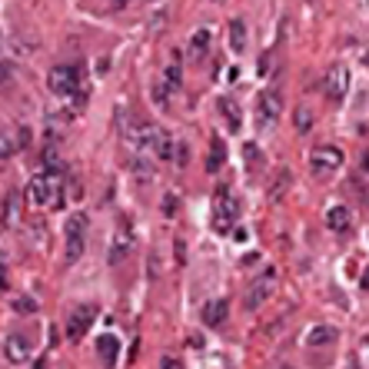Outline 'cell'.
<instances>
[{"label":"cell","mask_w":369,"mask_h":369,"mask_svg":"<svg viewBox=\"0 0 369 369\" xmlns=\"http://www.w3.org/2000/svg\"><path fill=\"white\" fill-rule=\"evenodd\" d=\"M47 90L54 97H63V100H77V107H83L87 100V90H83V70L80 67H70V63H60L47 74Z\"/></svg>","instance_id":"obj_1"},{"label":"cell","mask_w":369,"mask_h":369,"mask_svg":"<svg viewBox=\"0 0 369 369\" xmlns=\"http://www.w3.org/2000/svg\"><path fill=\"white\" fill-rule=\"evenodd\" d=\"M27 200L34 206L60 210L63 206V180H60V173H37L30 180V186H27Z\"/></svg>","instance_id":"obj_2"},{"label":"cell","mask_w":369,"mask_h":369,"mask_svg":"<svg viewBox=\"0 0 369 369\" xmlns=\"http://www.w3.org/2000/svg\"><path fill=\"white\" fill-rule=\"evenodd\" d=\"M343 163H346V153L339 147H316L313 153H310V173H313L316 180L336 177V173L343 170Z\"/></svg>","instance_id":"obj_3"},{"label":"cell","mask_w":369,"mask_h":369,"mask_svg":"<svg viewBox=\"0 0 369 369\" xmlns=\"http://www.w3.org/2000/svg\"><path fill=\"white\" fill-rule=\"evenodd\" d=\"M87 230H90V217H87V213H74V217L67 220V263H77V259L83 257Z\"/></svg>","instance_id":"obj_4"},{"label":"cell","mask_w":369,"mask_h":369,"mask_svg":"<svg viewBox=\"0 0 369 369\" xmlns=\"http://www.w3.org/2000/svg\"><path fill=\"white\" fill-rule=\"evenodd\" d=\"M237 217H240V206L233 200V193H230L226 186H220V190H217V200H213V226H217V230H230Z\"/></svg>","instance_id":"obj_5"},{"label":"cell","mask_w":369,"mask_h":369,"mask_svg":"<svg viewBox=\"0 0 369 369\" xmlns=\"http://www.w3.org/2000/svg\"><path fill=\"white\" fill-rule=\"evenodd\" d=\"M279 113H283L279 93H277V90L259 93V100H257V127H259V130H270V127H273V123L279 120Z\"/></svg>","instance_id":"obj_6"},{"label":"cell","mask_w":369,"mask_h":369,"mask_svg":"<svg viewBox=\"0 0 369 369\" xmlns=\"http://www.w3.org/2000/svg\"><path fill=\"white\" fill-rule=\"evenodd\" d=\"M273 283H277V270H266V273H263V277L250 286V293H246V310H250V313H257L259 306L270 299V293H273Z\"/></svg>","instance_id":"obj_7"},{"label":"cell","mask_w":369,"mask_h":369,"mask_svg":"<svg viewBox=\"0 0 369 369\" xmlns=\"http://www.w3.org/2000/svg\"><path fill=\"white\" fill-rule=\"evenodd\" d=\"M90 323H93V306H77L70 313V319H67V336L70 339H83L87 330H90Z\"/></svg>","instance_id":"obj_8"},{"label":"cell","mask_w":369,"mask_h":369,"mask_svg":"<svg viewBox=\"0 0 369 369\" xmlns=\"http://www.w3.org/2000/svg\"><path fill=\"white\" fill-rule=\"evenodd\" d=\"M153 160H177V140H173V133L163 127H157V137H153Z\"/></svg>","instance_id":"obj_9"},{"label":"cell","mask_w":369,"mask_h":369,"mask_svg":"<svg viewBox=\"0 0 369 369\" xmlns=\"http://www.w3.org/2000/svg\"><path fill=\"white\" fill-rule=\"evenodd\" d=\"M326 226H330V233H350L352 210L343 203H332L330 210H326Z\"/></svg>","instance_id":"obj_10"},{"label":"cell","mask_w":369,"mask_h":369,"mask_svg":"<svg viewBox=\"0 0 369 369\" xmlns=\"http://www.w3.org/2000/svg\"><path fill=\"white\" fill-rule=\"evenodd\" d=\"M346 87H350L346 67H332L330 74H326V97H330V100H343V97H346Z\"/></svg>","instance_id":"obj_11"},{"label":"cell","mask_w":369,"mask_h":369,"mask_svg":"<svg viewBox=\"0 0 369 369\" xmlns=\"http://www.w3.org/2000/svg\"><path fill=\"white\" fill-rule=\"evenodd\" d=\"M3 356H7L10 363L30 359V339H27V336H7V339H3Z\"/></svg>","instance_id":"obj_12"},{"label":"cell","mask_w":369,"mask_h":369,"mask_svg":"<svg viewBox=\"0 0 369 369\" xmlns=\"http://www.w3.org/2000/svg\"><path fill=\"white\" fill-rule=\"evenodd\" d=\"M336 339H339V330H336V326H326V323L306 330V346H332Z\"/></svg>","instance_id":"obj_13"},{"label":"cell","mask_w":369,"mask_h":369,"mask_svg":"<svg viewBox=\"0 0 369 369\" xmlns=\"http://www.w3.org/2000/svg\"><path fill=\"white\" fill-rule=\"evenodd\" d=\"M226 316H230V303H226V299H210V303L203 306V323L206 326H223Z\"/></svg>","instance_id":"obj_14"},{"label":"cell","mask_w":369,"mask_h":369,"mask_svg":"<svg viewBox=\"0 0 369 369\" xmlns=\"http://www.w3.org/2000/svg\"><path fill=\"white\" fill-rule=\"evenodd\" d=\"M97 352H100L103 366H117V356H120V339H117L113 332L100 336V339H97Z\"/></svg>","instance_id":"obj_15"},{"label":"cell","mask_w":369,"mask_h":369,"mask_svg":"<svg viewBox=\"0 0 369 369\" xmlns=\"http://www.w3.org/2000/svg\"><path fill=\"white\" fill-rule=\"evenodd\" d=\"M210 40H213L210 27H200V30H193V37H190V60H203L206 47H210Z\"/></svg>","instance_id":"obj_16"},{"label":"cell","mask_w":369,"mask_h":369,"mask_svg":"<svg viewBox=\"0 0 369 369\" xmlns=\"http://www.w3.org/2000/svg\"><path fill=\"white\" fill-rule=\"evenodd\" d=\"M133 250V233L130 230H117V237H113V246H110V263H120L123 253Z\"/></svg>","instance_id":"obj_17"},{"label":"cell","mask_w":369,"mask_h":369,"mask_svg":"<svg viewBox=\"0 0 369 369\" xmlns=\"http://www.w3.org/2000/svg\"><path fill=\"white\" fill-rule=\"evenodd\" d=\"M220 113L226 117V123H230V130H233V133H237V130L243 127L240 103H233V100H226V97H223V100H220Z\"/></svg>","instance_id":"obj_18"},{"label":"cell","mask_w":369,"mask_h":369,"mask_svg":"<svg viewBox=\"0 0 369 369\" xmlns=\"http://www.w3.org/2000/svg\"><path fill=\"white\" fill-rule=\"evenodd\" d=\"M290 180H293V177H290V170H286V166H283V170H277L273 186H270V200H273V203H279V200H283V193L290 190Z\"/></svg>","instance_id":"obj_19"},{"label":"cell","mask_w":369,"mask_h":369,"mask_svg":"<svg viewBox=\"0 0 369 369\" xmlns=\"http://www.w3.org/2000/svg\"><path fill=\"white\" fill-rule=\"evenodd\" d=\"M316 123V113L306 107V103H299L296 107V113H293V127H296V133H310V127Z\"/></svg>","instance_id":"obj_20"},{"label":"cell","mask_w":369,"mask_h":369,"mask_svg":"<svg viewBox=\"0 0 369 369\" xmlns=\"http://www.w3.org/2000/svg\"><path fill=\"white\" fill-rule=\"evenodd\" d=\"M230 47H233V54H243V50H246V23H243V20H233V23H230Z\"/></svg>","instance_id":"obj_21"},{"label":"cell","mask_w":369,"mask_h":369,"mask_svg":"<svg viewBox=\"0 0 369 369\" xmlns=\"http://www.w3.org/2000/svg\"><path fill=\"white\" fill-rule=\"evenodd\" d=\"M226 163V147H223L220 137H213V150H210V160H206V170L210 173H220V166Z\"/></svg>","instance_id":"obj_22"},{"label":"cell","mask_w":369,"mask_h":369,"mask_svg":"<svg viewBox=\"0 0 369 369\" xmlns=\"http://www.w3.org/2000/svg\"><path fill=\"white\" fill-rule=\"evenodd\" d=\"M163 83H166V87H170V90H173V93L180 90V83H183V77H180V63H177V60H170V67H166V70H163Z\"/></svg>","instance_id":"obj_23"},{"label":"cell","mask_w":369,"mask_h":369,"mask_svg":"<svg viewBox=\"0 0 369 369\" xmlns=\"http://www.w3.org/2000/svg\"><path fill=\"white\" fill-rule=\"evenodd\" d=\"M17 153V140L10 133H0V160H10Z\"/></svg>","instance_id":"obj_24"},{"label":"cell","mask_w":369,"mask_h":369,"mask_svg":"<svg viewBox=\"0 0 369 369\" xmlns=\"http://www.w3.org/2000/svg\"><path fill=\"white\" fill-rule=\"evenodd\" d=\"M17 203H20V193H10L7 197V210H3V223H17Z\"/></svg>","instance_id":"obj_25"},{"label":"cell","mask_w":369,"mask_h":369,"mask_svg":"<svg viewBox=\"0 0 369 369\" xmlns=\"http://www.w3.org/2000/svg\"><path fill=\"white\" fill-rule=\"evenodd\" d=\"M170 87H166L163 80H157V83H153V100H157V103H160V107H166V103H170Z\"/></svg>","instance_id":"obj_26"},{"label":"cell","mask_w":369,"mask_h":369,"mask_svg":"<svg viewBox=\"0 0 369 369\" xmlns=\"http://www.w3.org/2000/svg\"><path fill=\"white\" fill-rule=\"evenodd\" d=\"M14 310H17V313H37V303H34L30 296H17V299H14Z\"/></svg>","instance_id":"obj_27"},{"label":"cell","mask_w":369,"mask_h":369,"mask_svg":"<svg viewBox=\"0 0 369 369\" xmlns=\"http://www.w3.org/2000/svg\"><path fill=\"white\" fill-rule=\"evenodd\" d=\"M163 213L166 217H173V213H177V197H173V193H166L163 197Z\"/></svg>","instance_id":"obj_28"},{"label":"cell","mask_w":369,"mask_h":369,"mask_svg":"<svg viewBox=\"0 0 369 369\" xmlns=\"http://www.w3.org/2000/svg\"><path fill=\"white\" fill-rule=\"evenodd\" d=\"M7 80H10V63H7V60H0V87H3Z\"/></svg>","instance_id":"obj_29"},{"label":"cell","mask_w":369,"mask_h":369,"mask_svg":"<svg viewBox=\"0 0 369 369\" xmlns=\"http://www.w3.org/2000/svg\"><path fill=\"white\" fill-rule=\"evenodd\" d=\"M186 160H190V157H186V143H180V147H177V163L186 166Z\"/></svg>","instance_id":"obj_30"},{"label":"cell","mask_w":369,"mask_h":369,"mask_svg":"<svg viewBox=\"0 0 369 369\" xmlns=\"http://www.w3.org/2000/svg\"><path fill=\"white\" fill-rule=\"evenodd\" d=\"M359 166H363V173H366V180H369V150L363 153V160H359Z\"/></svg>","instance_id":"obj_31"},{"label":"cell","mask_w":369,"mask_h":369,"mask_svg":"<svg viewBox=\"0 0 369 369\" xmlns=\"http://www.w3.org/2000/svg\"><path fill=\"white\" fill-rule=\"evenodd\" d=\"M163 369H180V363H177L173 356H166V359H163Z\"/></svg>","instance_id":"obj_32"},{"label":"cell","mask_w":369,"mask_h":369,"mask_svg":"<svg viewBox=\"0 0 369 369\" xmlns=\"http://www.w3.org/2000/svg\"><path fill=\"white\" fill-rule=\"evenodd\" d=\"M363 286H369V270H366V273H363Z\"/></svg>","instance_id":"obj_33"},{"label":"cell","mask_w":369,"mask_h":369,"mask_svg":"<svg viewBox=\"0 0 369 369\" xmlns=\"http://www.w3.org/2000/svg\"><path fill=\"white\" fill-rule=\"evenodd\" d=\"M113 3H117V7H123V3H130V0H113Z\"/></svg>","instance_id":"obj_34"},{"label":"cell","mask_w":369,"mask_h":369,"mask_svg":"<svg viewBox=\"0 0 369 369\" xmlns=\"http://www.w3.org/2000/svg\"><path fill=\"white\" fill-rule=\"evenodd\" d=\"M283 369H290V366H283Z\"/></svg>","instance_id":"obj_35"}]
</instances>
